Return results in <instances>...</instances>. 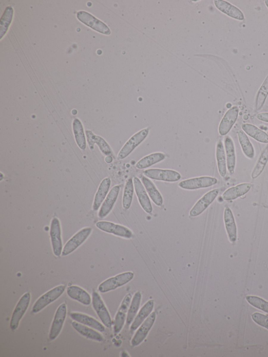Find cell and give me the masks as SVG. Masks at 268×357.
Segmentation results:
<instances>
[{
  "instance_id": "obj_1",
  "label": "cell",
  "mask_w": 268,
  "mask_h": 357,
  "mask_svg": "<svg viewBox=\"0 0 268 357\" xmlns=\"http://www.w3.org/2000/svg\"><path fill=\"white\" fill-rule=\"evenodd\" d=\"M66 286L60 285L48 291L42 295L34 305L32 312L34 314L38 313L48 306L59 298L64 293Z\"/></svg>"
},
{
  "instance_id": "obj_2",
  "label": "cell",
  "mask_w": 268,
  "mask_h": 357,
  "mask_svg": "<svg viewBox=\"0 0 268 357\" xmlns=\"http://www.w3.org/2000/svg\"><path fill=\"white\" fill-rule=\"evenodd\" d=\"M134 274L131 272L123 273L116 277L110 278L101 284L98 287L99 292L102 293L114 290L125 285L133 278Z\"/></svg>"
},
{
  "instance_id": "obj_3",
  "label": "cell",
  "mask_w": 268,
  "mask_h": 357,
  "mask_svg": "<svg viewBox=\"0 0 268 357\" xmlns=\"http://www.w3.org/2000/svg\"><path fill=\"white\" fill-rule=\"evenodd\" d=\"M31 299V293L26 292L18 300L13 312L10 321V327L12 330L15 331L18 328L20 321L28 309Z\"/></svg>"
},
{
  "instance_id": "obj_4",
  "label": "cell",
  "mask_w": 268,
  "mask_h": 357,
  "mask_svg": "<svg viewBox=\"0 0 268 357\" xmlns=\"http://www.w3.org/2000/svg\"><path fill=\"white\" fill-rule=\"evenodd\" d=\"M49 234L53 254L60 257L62 254L63 248L61 223L57 217L52 219Z\"/></svg>"
},
{
  "instance_id": "obj_5",
  "label": "cell",
  "mask_w": 268,
  "mask_h": 357,
  "mask_svg": "<svg viewBox=\"0 0 268 357\" xmlns=\"http://www.w3.org/2000/svg\"><path fill=\"white\" fill-rule=\"evenodd\" d=\"M92 231L91 228H85L77 232L65 245L62 256H67L75 251L87 239Z\"/></svg>"
},
{
  "instance_id": "obj_6",
  "label": "cell",
  "mask_w": 268,
  "mask_h": 357,
  "mask_svg": "<svg viewBox=\"0 0 268 357\" xmlns=\"http://www.w3.org/2000/svg\"><path fill=\"white\" fill-rule=\"evenodd\" d=\"M149 131L148 128H144L131 137L120 151L118 154L119 159H124L128 156L146 139Z\"/></svg>"
},
{
  "instance_id": "obj_7",
  "label": "cell",
  "mask_w": 268,
  "mask_h": 357,
  "mask_svg": "<svg viewBox=\"0 0 268 357\" xmlns=\"http://www.w3.org/2000/svg\"><path fill=\"white\" fill-rule=\"evenodd\" d=\"M67 313V306L62 304L58 309L53 318L49 334L51 341L55 340L61 333Z\"/></svg>"
},
{
  "instance_id": "obj_8",
  "label": "cell",
  "mask_w": 268,
  "mask_h": 357,
  "mask_svg": "<svg viewBox=\"0 0 268 357\" xmlns=\"http://www.w3.org/2000/svg\"><path fill=\"white\" fill-rule=\"evenodd\" d=\"M77 17L80 21L100 33L107 35L111 33L108 26L86 11L79 12L77 13Z\"/></svg>"
},
{
  "instance_id": "obj_9",
  "label": "cell",
  "mask_w": 268,
  "mask_h": 357,
  "mask_svg": "<svg viewBox=\"0 0 268 357\" xmlns=\"http://www.w3.org/2000/svg\"><path fill=\"white\" fill-rule=\"evenodd\" d=\"M92 306L95 312L103 324L106 327L111 328L112 325L111 317L101 296L96 291L92 293Z\"/></svg>"
},
{
  "instance_id": "obj_10",
  "label": "cell",
  "mask_w": 268,
  "mask_h": 357,
  "mask_svg": "<svg viewBox=\"0 0 268 357\" xmlns=\"http://www.w3.org/2000/svg\"><path fill=\"white\" fill-rule=\"evenodd\" d=\"M217 179L210 177H201L185 180L180 182L178 185L185 190H197L206 188L216 184Z\"/></svg>"
},
{
  "instance_id": "obj_11",
  "label": "cell",
  "mask_w": 268,
  "mask_h": 357,
  "mask_svg": "<svg viewBox=\"0 0 268 357\" xmlns=\"http://www.w3.org/2000/svg\"><path fill=\"white\" fill-rule=\"evenodd\" d=\"M144 175L151 179L170 182H177L181 178L177 172L160 169L146 170L144 172Z\"/></svg>"
},
{
  "instance_id": "obj_12",
  "label": "cell",
  "mask_w": 268,
  "mask_h": 357,
  "mask_svg": "<svg viewBox=\"0 0 268 357\" xmlns=\"http://www.w3.org/2000/svg\"><path fill=\"white\" fill-rule=\"evenodd\" d=\"M101 231L113 234L123 238L129 239L132 237V233L128 228L119 224L107 221H99L95 224Z\"/></svg>"
},
{
  "instance_id": "obj_13",
  "label": "cell",
  "mask_w": 268,
  "mask_h": 357,
  "mask_svg": "<svg viewBox=\"0 0 268 357\" xmlns=\"http://www.w3.org/2000/svg\"><path fill=\"white\" fill-rule=\"evenodd\" d=\"M219 194V189L212 190L202 197L190 212V216L197 217L201 214L217 198Z\"/></svg>"
},
{
  "instance_id": "obj_14",
  "label": "cell",
  "mask_w": 268,
  "mask_h": 357,
  "mask_svg": "<svg viewBox=\"0 0 268 357\" xmlns=\"http://www.w3.org/2000/svg\"><path fill=\"white\" fill-rule=\"evenodd\" d=\"M239 112V107L234 106L228 109L222 119L219 127L221 136L226 135L236 123Z\"/></svg>"
},
{
  "instance_id": "obj_15",
  "label": "cell",
  "mask_w": 268,
  "mask_h": 357,
  "mask_svg": "<svg viewBox=\"0 0 268 357\" xmlns=\"http://www.w3.org/2000/svg\"><path fill=\"white\" fill-rule=\"evenodd\" d=\"M156 320V313L152 312L141 325L132 341L131 345L134 346L140 345L147 336Z\"/></svg>"
},
{
  "instance_id": "obj_16",
  "label": "cell",
  "mask_w": 268,
  "mask_h": 357,
  "mask_svg": "<svg viewBox=\"0 0 268 357\" xmlns=\"http://www.w3.org/2000/svg\"><path fill=\"white\" fill-rule=\"evenodd\" d=\"M131 295L127 294L123 299L115 318L114 333L118 334L122 331L125 322L126 314L130 306Z\"/></svg>"
},
{
  "instance_id": "obj_17",
  "label": "cell",
  "mask_w": 268,
  "mask_h": 357,
  "mask_svg": "<svg viewBox=\"0 0 268 357\" xmlns=\"http://www.w3.org/2000/svg\"><path fill=\"white\" fill-rule=\"evenodd\" d=\"M120 191L119 185H116L112 188L99 211V217L103 218L109 214L117 200Z\"/></svg>"
},
{
  "instance_id": "obj_18",
  "label": "cell",
  "mask_w": 268,
  "mask_h": 357,
  "mask_svg": "<svg viewBox=\"0 0 268 357\" xmlns=\"http://www.w3.org/2000/svg\"><path fill=\"white\" fill-rule=\"evenodd\" d=\"M133 183L141 206L147 213H151L153 210L151 203L142 182L138 177H134Z\"/></svg>"
},
{
  "instance_id": "obj_19",
  "label": "cell",
  "mask_w": 268,
  "mask_h": 357,
  "mask_svg": "<svg viewBox=\"0 0 268 357\" xmlns=\"http://www.w3.org/2000/svg\"><path fill=\"white\" fill-rule=\"evenodd\" d=\"M86 133L90 149L93 150L94 144H96L104 155L106 156H112V151L110 146L102 137L95 135L90 130H87Z\"/></svg>"
},
{
  "instance_id": "obj_20",
  "label": "cell",
  "mask_w": 268,
  "mask_h": 357,
  "mask_svg": "<svg viewBox=\"0 0 268 357\" xmlns=\"http://www.w3.org/2000/svg\"><path fill=\"white\" fill-rule=\"evenodd\" d=\"M214 5L221 12L239 21H243L245 19L244 14L242 11L227 2L216 0L214 1Z\"/></svg>"
},
{
  "instance_id": "obj_21",
  "label": "cell",
  "mask_w": 268,
  "mask_h": 357,
  "mask_svg": "<svg viewBox=\"0 0 268 357\" xmlns=\"http://www.w3.org/2000/svg\"><path fill=\"white\" fill-rule=\"evenodd\" d=\"M70 316L73 321L92 328L100 332H105V327L98 321L90 316L85 314L72 312L70 313Z\"/></svg>"
},
{
  "instance_id": "obj_22",
  "label": "cell",
  "mask_w": 268,
  "mask_h": 357,
  "mask_svg": "<svg viewBox=\"0 0 268 357\" xmlns=\"http://www.w3.org/2000/svg\"><path fill=\"white\" fill-rule=\"evenodd\" d=\"M67 293L71 299L84 306H88L91 304L92 298L90 295L81 287L70 286L67 288Z\"/></svg>"
},
{
  "instance_id": "obj_23",
  "label": "cell",
  "mask_w": 268,
  "mask_h": 357,
  "mask_svg": "<svg viewBox=\"0 0 268 357\" xmlns=\"http://www.w3.org/2000/svg\"><path fill=\"white\" fill-rule=\"evenodd\" d=\"M71 325L78 333L87 339L98 342H102L104 341L103 336L92 328L75 321L72 322Z\"/></svg>"
},
{
  "instance_id": "obj_24",
  "label": "cell",
  "mask_w": 268,
  "mask_h": 357,
  "mask_svg": "<svg viewBox=\"0 0 268 357\" xmlns=\"http://www.w3.org/2000/svg\"><path fill=\"white\" fill-rule=\"evenodd\" d=\"M252 186V184L250 183H244L232 187L224 192L223 199L225 201L235 200L248 193Z\"/></svg>"
},
{
  "instance_id": "obj_25",
  "label": "cell",
  "mask_w": 268,
  "mask_h": 357,
  "mask_svg": "<svg viewBox=\"0 0 268 357\" xmlns=\"http://www.w3.org/2000/svg\"><path fill=\"white\" fill-rule=\"evenodd\" d=\"M111 184V180L109 178L104 179L100 184L93 204L94 211H97L100 208L108 194Z\"/></svg>"
},
{
  "instance_id": "obj_26",
  "label": "cell",
  "mask_w": 268,
  "mask_h": 357,
  "mask_svg": "<svg viewBox=\"0 0 268 357\" xmlns=\"http://www.w3.org/2000/svg\"><path fill=\"white\" fill-rule=\"evenodd\" d=\"M224 220L229 240L234 243L237 238V228L233 214L229 208L224 211Z\"/></svg>"
},
{
  "instance_id": "obj_27",
  "label": "cell",
  "mask_w": 268,
  "mask_h": 357,
  "mask_svg": "<svg viewBox=\"0 0 268 357\" xmlns=\"http://www.w3.org/2000/svg\"><path fill=\"white\" fill-rule=\"evenodd\" d=\"M224 143L227 169L231 174H233L235 172L236 161L234 144L231 137L228 136L225 137Z\"/></svg>"
},
{
  "instance_id": "obj_28",
  "label": "cell",
  "mask_w": 268,
  "mask_h": 357,
  "mask_svg": "<svg viewBox=\"0 0 268 357\" xmlns=\"http://www.w3.org/2000/svg\"><path fill=\"white\" fill-rule=\"evenodd\" d=\"M154 307V301L150 300L143 306L130 326L131 332H134L150 315Z\"/></svg>"
},
{
  "instance_id": "obj_29",
  "label": "cell",
  "mask_w": 268,
  "mask_h": 357,
  "mask_svg": "<svg viewBox=\"0 0 268 357\" xmlns=\"http://www.w3.org/2000/svg\"><path fill=\"white\" fill-rule=\"evenodd\" d=\"M242 128L246 134L256 141L261 143L268 144V135L257 126L245 123L242 125Z\"/></svg>"
},
{
  "instance_id": "obj_30",
  "label": "cell",
  "mask_w": 268,
  "mask_h": 357,
  "mask_svg": "<svg viewBox=\"0 0 268 357\" xmlns=\"http://www.w3.org/2000/svg\"><path fill=\"white\" fill-rule=\"evenodd\" d=\"M141 179L149 197L153 202L158 206H162L163 204L162 196L160 194L154 183L145 176H142Z\"/></svg>"
},
{
  "instance_id": "obj_31",
  "label": "cell",
  "mask_w": 268,
  "mask_h": 357,
  "mask_svg": "<svg viewBox=\"0 0 268 357\" xmlns=\"http://www.w3.org/2000/svg\"><path fill=\"white\" fill-rule=\"evenodd\" d=\"M72 126L74 139L78 146L82 150H85L87 147L86 139L82 122L78 119H75Z\"/></svg>"
},
{
  "instance_id": "obj_32",
  "label": "cell",
  "mask_w": 268,
  "mask_h": 357,
  "mask_svg": "<svg viewBox=\"0 0 268 357\" xmlns=\"http://www.w3.org/2000/svg\"><path fill=\"white\" fill-rule=\"evenodd\" d=\"M166 158V155L163 153H156L148 155L141 159L136 164L139 170L147 168L154 164L162 161Z\"/></svg>"
},
{
  "instance_id": "obj_33",
  "label": "cell",
  "mask_w": 268,
  "mask_h": 357,
  "mask_svg": "<svg viewBox=\"0 0 268 357\" xmlns=\"http://www.w3.org/2000/svg\"><path fill=\"white\" fill-rule=\"evenodd\" d=\"M216 156L220 175L222 177L224 178L227 173V161L224 145L221 141H219L217 143Z\"/></svg>"
},
{
  "instance_id": "obj_34",
  "label": "cell",
  "mask_w": 268,
  "mask_h": 357,
  "mask_svg": "<svg viewBox=\"0 0 268 357\" xmlns=\"http://www.w3.org/2000/svg\"><path fill=\"white\" fill-rule=\"evenodd\" d=\"M238 141L245 155L250 159L255 157V150L246 134L243 130L237 133Z\"/></svg>"
},
{
  "instance_id": "obj_35",
  "label": "cell",
  "mask_w": 268,
  "mask_h": 357,
  "mask_svg": "<svg viewBox=\"0 0 268 357\" xmlns=\"http://www.w3.org/2000/svg\"><path fill=\"white\" fill-rule=\"evenodd\" d=\"M142 294L140 292H137L134 295L131 305L129 308L126 319L127 325H130L138 313L141 304Z\"/></svg>"
},
{
  "instance_id": "obj_36",
  "label": "cell",
  "mask_w": 268,
  "mask_h": 357,
  "mask_svg": "<svg viewBox=\"0 0 268 357\" xmlns=\"http://www.w3.org/2000/svg\"><path fill=\"white\" fill-rule=\"evenodd\" d=\"M268 96V75L266 77L259 88L255 101V108L259 111L264 104Z\"/></svg>"
},
{
  "instance_id": "obj_37",
  "label": "cell",
  "mask_w": 268,
  "mask_h": 357,
  "mask_svg": "<svg viewBox=\"0 0 268 357\" xmlns=\"http://www.w3.org/2000/svg\"><path fill=\"white\" fill-rule=\"evenodd\" d=\"M13 9L8 7L0 21V39H2L7 32L13 17Z\"/></svg>"
},
{
  "instance_id": "obj_38",
  "label": "cell",
  "mask_w": 268,
  "mask_h": 357,
  "mask_svg": "<svg viewBox=\"0 0 268 357\" xmlns=\"http://www.w3.org/2000/svg\"><path fill=\"white\" fill-rule=\"evenodd\" d=\"M133 180L131 178H129L126 182L123 196L122 205L125 210H128L131 206L133 199Z\"/></svg>"
},
{
  "instance_id": "obj_39",
  "label": "cell",
  "mask_w": 268,
  "mask_h": 357,
  "mask_svg": "<svg viewBox=\"0 0 268 357\" xmlns=\"http://www.w3.org/2000/svg\"><path fill=\"white\" fill-rule=\"evenodd\" d=\"M268 161V144L261 153L256 166L253 171L252 177L255 179L263 172Z\"/></svg>"
},
{
  "instance_id": "obj_40",
  "label": "cell",
  "mask_w": 268,
  "mask_h": 357,
  "mask_svg": "<svg viewBox=\"0 0 268 357\" xmlns=\"http://www.w3.org/2000/svg\"><path fill=\"white\" fill-rule=\"evenodd\" d=\"M246 299L254 307L268 313V302L255 296H247Z\"/></svg>"
},
{
  "instance_id": "obj_41",
  "label": "cell",
  "mask_w": 268,
  "mask_h": 357,
  "mask_svg": "<svg viewBox=\"0 0 268 357\" xmlns=\"http://www.w3.org/2000/svg\"><path fill=\"white\" fill-rule=\"evenodd\" d=\"M254 321L259 325L268 329V317L259 313L252 315Z\"/></svg>"
},
{
  "instance_id": "obj_42",
  "label": "cell",
  "mask_w": 268,
  "mask_h": 357,
  "mask_svg": "<svg viewBox=\"0 0 268 357\" xmlns=\"http://www.w3.org/2000/svg\"><path fill=\"white\" fill-rule=\"evenodd\" d=\"M256 118L259 121L268 123V113H260L257 115Z\"/></svg>"
},
{
  "instance_id": "obj_43",
  "label": "cell",
  "mask_w": 268,
  "mask_h": 357,
  "mask_svg": "<svg viewBox=\"0 0 268 357\" xmlns=\"http://www.w3.org/2000/svg\"><path fill=\"white\" fill-rule=\"evenodd\" d=\"M113 160L112 156H107L105 158L106 162L111 163Z\"/></svg>"
},
{
  "instance_id": "obj_44",
  "label": "cell",
  "mask_w": 268,
  "mask_h": 357,
  "mask_svg": "<svg viewBox=\"0 0 268 357\" xmlns=\"http://www.w3.org/2000/svg\"><path fill=\"white\" fill-rule=\"evenodd\" d=\"M264 3L266 7L268 8V0H266V1L264 2Z\"/></svg>"
}]
</instances>
